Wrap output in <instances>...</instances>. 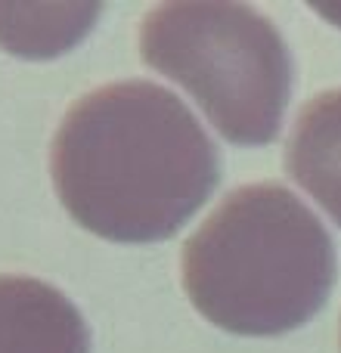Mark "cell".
Wrapping results in <instances>:
<instances>
[{"label": "cell", "mask_w": 341, "mask_h": 353, "mask_svg": "<svg viewBox=\"0 0 341 353\" xmlns=\"http://www.w3.org/2000/svg\"><path fill=\"white\" fill-rule=\"evenodd\" d=\"M0 353H90V332L59 288L0 276Z\"/></svg>", "instance_id": "4"}, {"label": "cell", "mask_w": 341, "mask_h": 353, "mask_svg": "<svg viewBox=\"0 0 341 353\" xmlns=\"http://www.w3.org/2000/svg\"><path fill=\"white\" fill-rule=\"evenodd\" d=\"M146 65L177 81L236 146L280 137L292 56L280 28L249 3H162L140 28Z\"/></svg>", "instance_id": "3"}, {"label": "cell", "mask_w": 341, "mask_h": 353, "mask_svg": "<svg viewBox=\"0 0 341 353\" xmlns=\"http://www.w3.org/2000/svg\"><path fill=\"white\" fill-rule=\"evenodd\" d=\"M99 16V6H0V43L19 56H56Z\"/></svg>", "instance_id": "6"}, {"label": "cell", "mask_w": 341, "mask_h": 353, "mask_svg": "<svg viewBox=\"0 0 341 353\" xmlns=\"http://www.w3.org/2000/svg\"><path fill=\"white\" fill-rule=\"evenodd\" d=\"M189 304L217 329L276 338L323 310L335 248L320 217L280 183L230 192L180 254Z\"/></svg>", "instance_id": "2"}, {"label": "cell", "mask_w": 341, "mask_h": 353, "mask_svg": "<svg viewBox=\"0 0 341 353\" xmlns=\"http://www.w3.org/2000/svg\"><path fill=\"white\" fill-rule=\"evenodd\" d=\"M50 171L75 223L109 242L149 245L180 232L208 201L220 155L177 93L118 81L68 109Z\"/></svg>", "instance_id": "1"}, {"label": "cell", "mask_w": 341, "mask_h": 353, "mask_svg": "<svg viewBox=\"0 0 341 353\" xmlns=\"http://www.w3.org/2000/svg\"><path fill=\"white\" fill-rule=\"evenodd\" d=\"M292 180L341 226V90H326L301 109L286 149Z\"/></svg>", "instance_id": "5"}]
</instances>
